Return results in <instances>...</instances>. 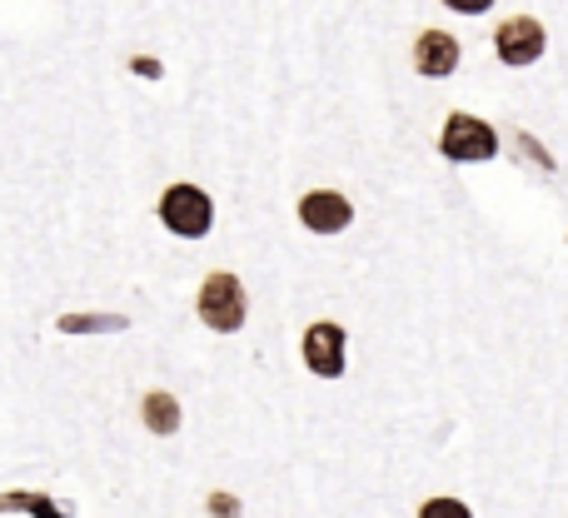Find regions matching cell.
<instances>
[{
  "instance_id": "cell-5",
  "label": "cell",
  "mask_w": 568,
  "mask_h": 518,
  "mask_svg": "<svg viewBox=\"0 0 568 518\" xmlns=\"http://www.w3.org/2000/svg\"><path fill=\"white\" fill-rule=\"evenodd\" d=\"M304 364L320 379H339L344 374V329L339 324H310L304 329Z\"/></svg>"
},
{
  "instance_id": "cell-3",
  "label": "cell",
  "mask_w": 568,
  "mask_h": 518,
  "mask_svg": "<svg viewBox=\"0 0 568 518\" xmlns=\"http://www.w3.org/2000/svg\"><path fill=\"white\" fill-rule=\"evenodd\" d=\"M439 150L449 160H459V165H474V160H494L499 135L474 115H449V125H444V135H439Z\"/></svg>"
},
{
  "instance_id": "cell-9",
  "label": "cell",
  "mask_w": 568,
  "mask_h": 518,
  "mask_svg": "<svg viewBox=\"0 0 568 518\" xmlns=\"http://www.w3.org/2000/svg\"><path fill=\"white\" fill-rule=\"evenodd\" d=\"M444 6H449V10H464V16H484L494 0H444Z\"/></svg>"
},
{
  "instance_id": "cell-6",
  "label": "cell",
  "mask_w": 568,
  "mask_h": 518,
  "mask_svg": "<svg viewBox=\"0 0 568 518\" xmlns=\"http://www.w3.org/2000/svg\"><path fill=\"white\" fill-rule=\"evenodd\" d=\"M300 220L314 230V235H339V230L354 220V210H349V200L334 195V190H314V195L300 200Z\"/></svg>"
},
{
  "instance_id": "cell-8",
  "label": "cell",
  "mask_w": 568,
  "mask_h": 518,
  "mask_svg": "<svg viewBox=\"0 0 568 518\" xmlns=\"http://www.w3.org/2000/svg\"><path fill=\"white\" fill-rule=\"evenodd\" d=\"M140 414H145V429L150 434H175L180 429V404L170 399V394H145Z\"/></svg>"
},
{
  "instance_id": "cell-4",
  "label": "cell",
  "mask_w": 568,
  "mask_h": 518,
  "mask_svg": "<svg viewBox=\"0 0 568 518\" xmlns=\"http://www.w3.org/2000/svg\"><path fill=\"white\" fill-rule=\"evenodd\" d=\"M544 45H549V35H544V26L534 16L504 20L499 26V60L504 65H534V60L544 55Z\"/></svg>"
},
{
  "instance_id": "cell-7",
  "label": "cell",
  "mask_w": 568,
  "mask_h": 518,
  "mask_svg": "<svg viewBox=\"0 0 568 518\" xmlns=\"http://www.w3.org/2000/svg\"><path fill=\"white\" fill-rule=\"evenodd\" d=\"M454 65H459V40L444 35V30H424L419 45H414V70L429 80H444L454 75Z\"/></svg>"
},
{
  "instance_id": "cell-1",
  "label": "cell",
  "mask_w": 568,
  "mask_h": 518,
  "mask_svg": "<svg viewBox=\"0 0 568 518\" xmlns=\"http://www.w3.org/2000/svg\"><path fill=\"white\" fill-rule=\"evenodd\" d=\"M160 220H165L170 235L200 240V235H210V225H215V205H210V195L195 185H170L165 195H160Z\"/></svg>"
},
{
  "instance_id": "cell-2",
  "label": "cell",
  "mask_w": 568,
  "mask_h": 518,
  "mask_svg": "<svg viewBox=\"0 0 568 518\" xmlns=\"http://www.w3.org/2000/svg\"><path fill=\"white\" fill-rule=\"evenodd\" d=\"M195 309L215 334H235L240 324H245V284H240L235 274H210V280L200 284Z\"/></svg>"
}]
</instances>
